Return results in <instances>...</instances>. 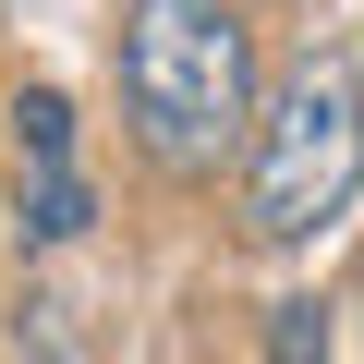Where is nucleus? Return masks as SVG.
Here are the masks:
<instances>
[{
  "label": "nucleus",
  "mask_w": 364,
  "mask_h": 364,
  "mask_svg": "<svg viewBox=\"0 0 364 364\" xmlns=\"http://www.w3.org/2000/svg\"><path fill=\"white\" fill-rule=\"evenodd\" d=\"M364 195V61L352 49H291V73L267 85L255 134H243V231L267 255L340 231Z\"/></svg>",
  "instance_id": "obj_2"
},
{
  "label": "nucleus",
  "mask_w": 364,
  "mask_h": 364,
  "mask_svg": "<svg viewBox=\"0 0 364 364\" xmlns=\"http://www.w3.org/2000/svg\"><path fill=\"white\" fill-rule=\"evenodd\" d=\"M122 122L170 182H207L255 134V25L231 0H134L122 13Z\"/></svg>",
  "instance_id": "obj_1"
},
{
  "label": "nucleus",
  "mask_w": 364,
  "mask_h": 364,
  "mask_svg": "<svg viewBox=\"0 0 364 364\" xmlns=\"http://www.w3.org/2000/svg\"><path fill=\"white\" fill-rule=\"evenodd\" d=\"M328 328H340V316H328L316 291H291V304H267V364H340V352H328Z\"/></svg>",
  "instance_id": "obj_4"
},
{
  "label": "nucleus",
  "mask_w": 364,
  "mask_h": 364,
  "mask_svg": "<svg viewBox=\"0 0 364 364\" xmlns=\"http://www.w3.org/2000/svg\"><path fill=\"white\" fill-rule=\"evenodd\" d=\"M13 146H25V243H37V255L85 243V170H73V97H61V85H25V97H13Z\"/></svg>",
  "instance_id": "obj_3"
}]
</instances>
